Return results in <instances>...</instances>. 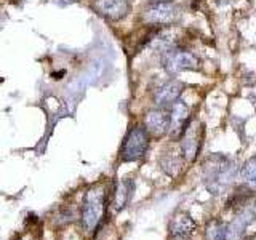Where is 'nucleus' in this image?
Wrapping results in <instances>:
<instances>
[{"label":"nucleus","instance_id":"1","mask_svg":"<svg viewBox=\"0 0 256 240\" xmlns=\"http://www.w3.org/2000/svg\"><path fill=\"white\" fill-rule=\"evenodd\" d=\"M234 164L224 156H213L204 164V181L205 188L212 194H221L226 190L234 180Z\"/></svg>","mask_w":256,"mask_h":240},{"label":"nucleus","instance_id":"2","mask_svg":"<svg viewBox=\"0 0 256 240\" xmlns=\"http://www.w3.org/2000/svg\"><path fill=\"white\" fill-rule=\"evenodd\" d=\"M106 213V189L96 184L85 194L82 205V224L86 230H94Z\"/></svg>","mask_w":256,"mask_h":240},{"label":"nucleus","instance_id":"3","mask_svg":"<svg viewBox=\"0 0 256 240\" xmlns=\"http://www.w3.org/2000/svg\"><path fill=\"white\" fill-rule=\"evenodd\" d=\"M181 6L173 0H150L142 6V20L150 26H168L180 20Z\"/></svg>","mask_w":256,"mask_h":240},{"label":"nucleus","instance_id":"4","mask_svg":"<svg viewBox=\"0 0 256 240\" xmlns=\"http://www.w3.org/2000/svg\"><path fill=\"white\" fill-rule=\"evenodd\" d=\"M149 148V132L146 126L134 125L130 128L122 142L120 149V160L122 162H136L144 157Z\"/></svg>","mask_w":256,"mask_h":240},{"label":"nucleus","instance_id":"5","mask_svg":"<svg viewBox=\"0 0 256 240\" xmlns=\"http://www.w3.org/2000/svg\"><path fill=\"white\" fill-rule=\"evenodd\" d=\"M162 62L168 74H178L181 70H194L200 68V61L196 54L180 48H172L165 52Z\"/></svg>","mask_w":256,"mask_h":240},{"label":"nucleus","instance_id":"6","mask_svg":"<svg viewBox=\"0 0 256 240\" xmlns=\"http://www.w3.org/2000/svg\"><path fill=\"white\" fill-rule=\"evenodd\" d=\"M202 140H204V125L190 120L189 126L181 136V152L182 157L188 162H194L196 157L198 156V150L202 148Z\"/></svg>","mask_w":256,"mask_h":240},{"label":"nucleus","instance_id":"7","mask_svg":"<svg viewBox=\"0 0 256 240\" xmlns=\"http://www.w3.org/2000/svg\"><path fill=\"white\" fill-rule=\"evenodd\" d=\"M93 10L100 16L110 21H120L132 12L128 0H93Z\"/></svg>","mask_w":256,"mask_h":240},{"label":"nucleus","instance_id":"8","mask_svg":"<svg viewBox=\"0 0 256 240\" xmlns=\"http://www.w3.org/2000/svg\"><path fill=\"white\" fill-rule=\"evenodd\" d=\"M170 125H172V114L170 110H166L164 108L152 109L146 114L144 118V126L148 128L149 134L160 138L166 133H170Z\"/></svg>","mask_w":256,"mask_h":240},{"label":"nucleus","instance_id":"9","mask_svg":"<svg viewBox=\"0 0 256 240\" xmlns=\"http://www.w3.org/2000/svg\"><path fill=\"white\" fill-rule=\"evenodd\" d=\"M172 114V125H170V133L173 138L181 140V136L186 132V128L190 124V114L189 108L182 101H176L170 108Z\"/></svg>","mask_w":256,"mask_h":240},{"label":"nucleus","instance_id":"10","mask_svg":"<svg viewBox=\"0 0 256 240\" xmlns=\"http://www.w3.org/2000/svg\"><path fill=\"white\" fill-rule=\"evenodd\" d=\"M182 88L184 85L181 82H176V80H170V82L160 85L154 93V102L157 104V108H172L180 100Z\"/></svg>","mask_w":256,"mask_h":240},{"label":"nucleus","instance_id":"11","mask_svg":"<svg viewBox=\"0 0 256 240\" xmlns=\"http://www.w3.org/2000/svg\"><path fill=\"white\" fill-rule=\"evenodd\" d=\"M196 228H197V224L194 222V220L184 212L176 213L170 222L172 237H190L192 232L196 230Z\"/></svg>","mask_w":256,"mask_h":240},{"label":"nucleus","instance_id":"12","mask_svg":"<svg viewBox=\"0 0 256 240\" xmlns=\"http://www.w3.org/2000/svg\"><path fill=\"white\" fill-rule=\"evenodd\" d=\"M133 188H134V182L132 180L120 181L117 184L116 198H114V208L117 212H122L124 208L126 206V204L130 202V198L133 196Z\"/></svg>","mask_w":256,"mask_h":240},{"label":"nucleus","instance_id":"13","mask_svg":"<svg viewBox=\"0 0 256 240\" xmlns=\"http://www.w3.org/2000/svg\"><path fill=\"white\" fill-rule=\"evenodd\" d=\"M206 240H228V224L213 220L206 226Z\"/></svg>","mask_w":256,"mask_h":240},{"label":"nucleus","instance_id":"14","mask_svg":"<svg viewBox=\"0 0 256 240\" xmlns=\"http://www.w3.org/2000/svg\"><path fill=\"white\" fill-rule=\"evenodd\" d=\"M240 173H242V178L246 184H250L252 188H256V156L246 160Z\"/></svg>","mask_w":256,"mask_h":240},{"label":"nucleus","instance_id":"15","mask_svg":"<svg viewBox=\"0 0 256 240\" xmlns=\"http://www.w3.org/2000/svg\"><path fill=\"white\" fill-rule=\"evenodd\" d=\"M64 74H66V72H64V70H60V72H53V78H56V80H58V78H61V76H64Z\"/></svg>","mask_w":256,"mask_h":240},{"label":"nucleus","instance_id":"16","mask_svg":"<svg viewBox=\"0 0 256 240\" xmlns=\"http://www.w3.org/2000/svg\"><path fill=\"white\" fill-rule=\"evenodd\" d=\"M192 8H198V5H200V2H202V0H192Z\"/></svg>","mask_w":256,"mask_h":240},{"label":"nucleus","instance_id":"17","mask_svg":"<svg viewBox=\"0 0 256 240\" xmlns=\"http://www.w3.org/2000/svg\"><path fill=\"white\" fill-rule=\"evenodd\" d=\"M172 240H189V237H172Z\"/></svg>","mask_w":256,"mask_h":240}]
</instances>
